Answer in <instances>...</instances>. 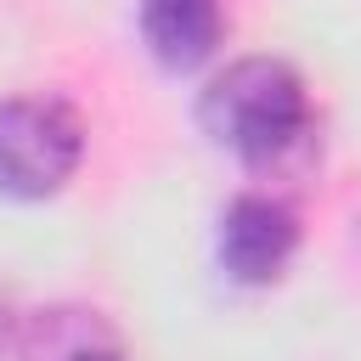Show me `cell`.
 <instances>
[{"label":"cell","mask_w":361,"mask_h":361,"mask_svg":"<svg viewBox=\"0 0 361 361\" xmlns=\"http://www.w3.org/2000/svg\"><path fill=\"white\" fill-rule=\"evenodd\" d=\"M197 124L214 147L237 152L243 164H276L310 135V96L288 62L243 56L214 73L197 96Z\"/></svg>","instance_id":"6da1fadb"},{"label":"cell","mask_w":361,"mask_h":361,"mask_svg":"<svg viewBox=\"0 0 361 361\" xmlns=\"http://www.w3.org/2000/svg\"><path fill=\"white\" fill-rule=\"evenodd\" d=\"M85 158V124L62 96H6L0 102V192L51 197Z\"/></svg>","instance_id":"7a4b0ae2"},{"label":"cell","mask_w":361,"mask_h":361,"mask_svg":"<svg viewBox=\"0 0 361 361\" xmlns=\"http://www.w3.org/2000/svg\"><path fill=\"white\" fill-rule=\"evenodd\" d=\"M293 248H299V220L288 203L259 197V192H243L226 203L220 231H214V254H220L231 282H243V288L276 282L288 271Z\"/></svg>","instance_id":"3957f363"},{"label":"cell","mask_w":361,"mask_h":361,"mask_svg":"<svg viewBox=\"0 0 361 361\" xmlns=\"http://www.w3.org/2000/svg\"><path fill=\"white\" fill-rule=\"evenodd\" d=\"M220 34H226L220 0H141V39L169 73L209 62Z\"/></svg>","instance_id":"277c9868"},{"label":"cell","mask_w":361,"mask_h":361,"mask_svg":"<svg viewBox=\"0 0 361 361\" xmlns=\"http://www.w3.org/2000/svg\"><path fill=\"white\" fill-rule=\"evenodd\" d=\"M56 361H124L113 344H73V350H62Z\"/></svg>","instance_id":"5b68a950"},{"label":"cell","mask_w":361,"mask_h":361,"mask_svg":"<svg viewBox=\"0 0 361 361\" xmlns=\"http://www.w3.org/2000/svg\"><path fill=\"white\" fill-rule=\"evenodd\" d=\"M0 327H6V316H0Z\"/></svg>","instance_id":"8992f818"}]
</instances>
